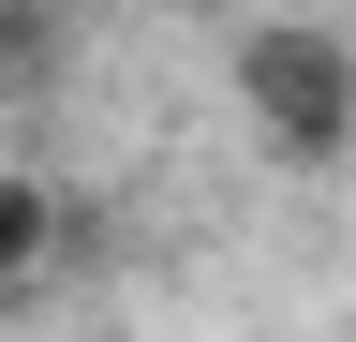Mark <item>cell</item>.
<instances>
[{
	"label": "cell",
	"instance_id": "6da1fadb",
	"mask_svg": "<svg viewBox=\"0 0 356 342\" xmlns=\"http://www.w3.org/2000/svg\"><path fill=\"white\" fill-rule=\"evenodd\" d=\"M222 75H238V119L282 164H341L356 149V45H341L327 15H252Z\"/></svg>",
	"mask_w": 356,
	"mask_h": 342
},
{
	"label": "cell",
	"instance_id": "7a4b0ae2",
	"mask_svg": "<svg viewBox=\"0 0 356 342\" xmlns=\"http://www.w3.org/2000/svg\"><path fill=\"white\" fill-rule=\"evenodd\" d=\"M44 268H60V194H44L30 164H0V297L44 283Z\"/></svg>",
	"mask_w": 356,
	"mask_h": 342
}]
</instances>
